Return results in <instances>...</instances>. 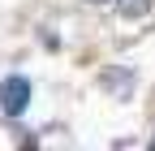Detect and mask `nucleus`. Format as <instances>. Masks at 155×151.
<instances>
[{
    "instance_id": "1",
    "label": "nucleus",
    "mask_w": 155,
    "mask_h": 151,
    "mask_svg": "<svg viewBox=\"0 0 155 151\" xmlns=\"http://www.w3.org/2000/svg\"><path fill=\"white\" fill-rule=\"evenodd\" d=\"M26 104H30V78L9 73V78L0 82V108H5V117H22Z\"/></svg>"
},
{
    "instance_id": "3",
    "label": "nucleus",
    "mask_w": 155,
    "mask_h": 151,
    "mask_svg": "<svg viewBox=\"0 0 155 151\" xmlns=\"http://www.w3.org/2000/svg\"><path fill=\"white\" fill-rule=\"evenodd\" d=\"M91 5H116V0H91Z\"/></svg>"
},
{
    "instance_id": "2",
    "label": "nucleus",
    "mask_w": 155,
    "mask_h": 151,
    "mask_svg": "<svg viewBox=\"0 0 155 151\" xmlns=\"http://www.w3.org/2000/svg\"><path fill=\"white\" fill-rule=\"evenodd\" d=\"M151 0H116V13L125 17V22H138V17H147Z\"/></svg>"
}]
</instances>
